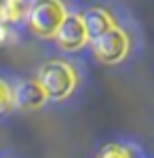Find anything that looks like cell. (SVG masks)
<instances>
[{
    "mask_svg": "<svg viewBox=\"0 0 154 158\" xmlns=\"http://www.w3.org/2000/svg\"><path fill=\"white\" fill-rule=\"evenodd\" d=\"M36 80L45 89L49 101H66L78 86V72L63 59H49L40 65Z\"/></svg>",
    "mask_w": 154,
    "mask_h": 158,
    "instance_id": "1",
    "label": "cell"
},
{
    "mask_svg": "<svg viewBox=\"0 0 154 158\" xmlns=\"http://www.w3.org/2000/svg\"><path fill=\"white\" fill-rule=\"evenodd\" d=\"M68 15L70 13L66 11V4L61 0H36L30 9L28 23L36 36L55 38Z\"/></svg>",
    "mask_w": 154,
    "mask_h": 158,
    "instance_id": "2",
    "label": "cell"
},
{
    "mask_svg": "<svg viewBox=\"0 0 154 158\" xmlns=\"http://www.w3.org/2000/svg\"><path fill=\"white\" fill-rule=\"evenodd\" d=\"M91 49H93L95 59L104 65H118L129 57L131 53V40L129 34L122 27H112L104 36L91 40Z\"/></svg>",
    "mask_w": 154,
    "mask_h": 158,
    "instance_id": "3",
    "label": "cell"
},
{
    "mask_svg": "<svg viewBox=\"0 0 154 158\" xmlns=\"http://www.w3.org/2000/svg\"><path fill=\"white\" fill-rule=\"evenodd\" d=\"M55 40H57L59 49L66 51V53H78V51H83L91 42L83 15L80 13H70L66 17V21L61 23Z\"/></svg>",
    "mask_w": 154,
    "mask_h": 158,
    "instance_id": "4",
    "label": "cell"
},
{
    "mask_svg": "<svg viewBox=\"0 0 154 158\" xmlns=\"http://www.w3.org/2000/svg\"><path fill=\"white\" fill-rule=\"evenodd\" d=\"M47 101L49 97L38 80H19L17 85H13V108L32 112L40 110Z\"/></svg>",
    "mask_w": 154,
    "mask_h": 158,
    "instance_id": "5",
    "label": "cell"
},
{
    "mask_svg": "<svg viewBox=\"0 0 154 158\" xmlns=\"http://www.w3.org/2000/svg\"><path fill=\"white\" fill-rule=\"evenodd\" d=\"M84 25H87V32H89V40L104 36L106 32H110L112 27H116V21L112 17V13L101 9V6H93V9H87L83 13Z\"/></svg>",
    "mask_w": 154,
    "mask_h": 158,
    "instance_id": "6",
    "label": "cell"
},
{
    "mask_svg": "<svg viewBox=\"0 0 154 158\" xmlns=\"http://www.w3.org/2000/svg\"><path fill=\"white\" fill-rule=\"evenodd\" d=\"M34 2L36 0H0V19L13 25L21 23L28 19Z\"/></svg>",
    "mask_w": 154,
    "mask_h": 158,
    "instance_id": "7",
    "label": "cell"
},
{
    "mask_svg": "<svg viewBox=\"0 0 154 158\" xmlns=\"http://www.w3.org/2000/svg\"><path fill=\"white\" fill-rule=\"evenodd\" d=\"M13 108V85L0 78V116Z\"/></svg>",
    "mask_w": 154,
    "mask_h": 158,
    "instance_id": "8",
    "label": "cell"
},
{
    "mask_svg": "<svg viewBox=\"0 0 154 158\" xmlns=\"http://www.w3.org/2000/svg\"><path fill=\"white\" fill-rule=\"evenodd\" d=\"M99 158H133V154L129 152V148L118 146V143H110L101 150V156Z\"/></svg>",
    "mask_w": 154,
    "mask_h": 158,
    "instance_id": "9",
    "label": "cell"
},
{
    "mask_svg": "<svg viewBox=\"0 0 154 158\" xmlns=\"http://www.w3.org/2000/svg\"><path fill=\"white\" fill-rule=\"evenodd\" d=\"M15 38H17L15 36V25L0 19V47H6V44L15 42Z\"/></svg>",
    "mask_w": 154,
    "mask_h": 158,
    "instance_id": "10",
    "label": "cell"
}]
</instances>
